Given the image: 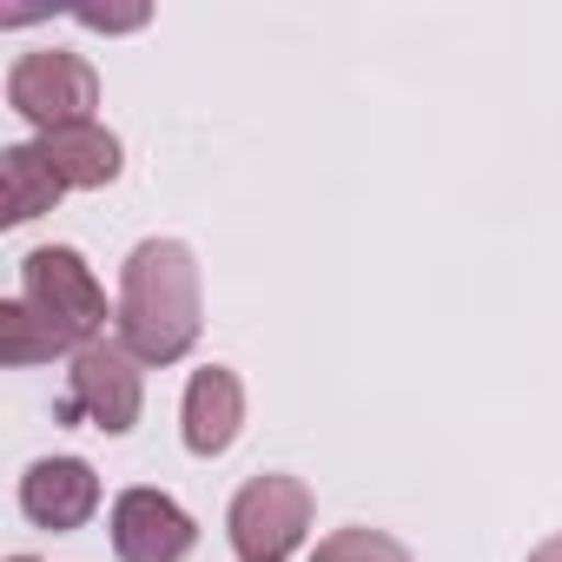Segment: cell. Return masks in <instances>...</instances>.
<instances>
[{
	"label": "cell",
	"instance_id": "obj_1",
	"mask_svg": "<svg viewBox=\"0 0 562 562\" xmlns=\"http://www.w3.org/2000/svg\"><path fill=\"white\" fill-rule=\"evenodd\" d=\"M120 345L139 364H179L192 358L199 331H205V305H199V258L186 238H139L120 265Z\"/></svg>",
	"mask_w": 562,
	"mask_h": 562
},
{
	"label": "cell",
	"instance_id": "obj_2",
	"mask_svg": "<svg viewBox=\"0 0 562 562\" xmlns=\"http://www.w3.org/2000/svg\"><path fill=\"white\" fill-rule=\"evenodd\" d=\"M21 299L60 331L67 351H87L106 338V292L74 245H41L21 258Z\"/></svg>",
	"mask_w": 562,
	"mask_h": 562
},
{
	"label": "cell",
	"instance_id": "obj_3",
	"mask_svg": "<svg viewBox=\"0 0 562 562\" xmlns=\"http://www.w3.org/2000/svg\"><path fill=\"white\" fill-rule=\"evenodd\" d=\"M312 529V490L285 470H265L251 476L232 509H225V536L238 549V562H285Z\"/></svg>",
	"mask_w": 562,
	"mask_h": 562
},
{
	"label": "cell",
	"instance_id": "obj_4",
	"mask_svg": "<svg viewBox=\"0 0 562 562\" xmlns=\"http://www.w3.org/2000/svg\"><path fill=\"white\" fill-rule=\"evenodd\" d=\"M8 106H14L34 133L87 126L93 106H100V74H93L80 54H60V47L21 54V60L8 67Z\"/></svg>",
	"mask_w": 562,
	"mask_h": 562
},
{
	"label": "cell",
	"instance_id": "obj_5",
	"mask_svg": "<svg viewBox=\"0 0 562 562\" xmlns=\"http://www.w3.org/2000/svg\"><path fill=\"white\" fill-rule=\"evenodd\" d=\"M146 364L120 345V338H100L87 351H74V371H67V417H87L93 430L106 437H126L146 411Z\"/></svg>",
	"mask_w": 562,
	"mask_h": 562
},
{
	"label": "cell",
	"instance_id": "obj_6",
	"mask_svg": "<svg viewBox=\"0 0 562 562\" xmlns=\"http://www.w3.org/2000/svg\"><path fill=\"white\" fill-rule=\"evenodd\" d=\"M199 542V522L166 490H120L113 496V555L120 562H186Z\"/></svg>",
	"mask_w": 562,
	"mask_h": 562
},
{
	"label": "cell",
	"instance_id": "obj_7",
	"mask_svg": "<svg viewBox=\"0 0 562 562\" xmlns=\"http://www.w3.org/2000/svg\"><path fill=\"white\" fill-rule=\"evenodd\" d=\"M93 509H100V476H93L87 457H41V463H27V476H21V516L34 529L67 536V529H87Z\"/></svg>",
	"mask_w": 562,
	"mask_h": 562
},
{
	"label": "cell",
	"instance_id": "obj_8",
	"mask_svg": "<svg viewBox=\"0 0 562 562\" xmlns=\"http://www.w3.org/2000/svg\"><path fill=\"white\" fill-rule=\"evenodd\" d=\"M238 424H245V384H238V371H225V364L192 371L186 404H179L186 450L192 457H225L238 443Z\"/></svg>",
	"mask_w": 562,
	"mask_h": 562
},
{
	"label": "cell",
	"instance_id": "obj_9",
	"mask_svg": "<svg viewBox=\"0 0 562 562\" xmlns=\"http://www.w3.org/2000/svg\"><path fill=\"white\" fill-rule=\"evenodd\" d=\"M34 146L47 153V166L60 172V186H67V192L113 186V179H120V166H126L120 139H113L100 120H87V126H60V133H41Z\"/></svg>",
	"mask_w": 562,
	"mask_h": 562
},
{
	"label": "cell",
	"instance_id": "obj_10",
	"mask_svg": "<svg viewBox=\"0 0 562 562\" xmlns=\"http://www.w3.org/2000/svg\"><path fill=\"white\" fill-rule=\"evenodd\" d=\"M60 192L67 186H60V172L47 166L41 146H8L0 153V218L8 225H34L41 212H54Z\"/></svg>",
	"mask_w": 562,
	"mask_h": 562
},
{
	"label": "cell",
	"instance_id": "obj_11",
	"mask_svg": "<svg viewBox=\"0 0 562 562\" xmlns=\"http://www.w3.org/2000/svg\"><path fill=\"white\" fill-rule=\"evenodd\" d=\"M60 351H67L60 331H54L27 299H8V305H0V364L27 371V364H47V358H60Z\"/></svg>",
	"mask_w": 562,
	"mask_h": 562
},
{
	"label": "cell",
	"instance_id": "obj_12",
	"mask_svg": "<svg viewBox=\"0 0 562 562\" xmlns=\"http://www.w3.org/2000/svg\"><path fill=\"white\" fill-rule=\"evenodd\" d=\"M312 562H411V549H404L397 536H384V529L351 522V529H331V536L312 549Z\"/></svg>",
	"mask_w": 562,
	"mask_h": 562
},
{
	"label": "cell",
	"instance_id": "obj_13",
	"mask_svg": "<svg viewBox=\"0 0 562 562\" xmlns=\"http://www.w3.org/2000/svg\"><path fill=\"white\" fill-rule=\"evenodd\" d=\"M74 21L93 34H139L153 21V8H74Z\"/></svg>",
	"mask_w": 562,
	"mask_h": 562
},
{
	"label": "cell",
	"instance_id": "obj_14",
	"mask_svg": "<svg viewBox=\"0 0 562 562\" xmlns=\"http://www.w3.org/2000/svg\"><path fill=\"white\" fill-rule=\"evenodd\" d=\"M529 562H562V529H555V536H542V542L529 549Z\"/></svg>",
	"mask_w": 562,
	"mask_h": 562
},
{
	"label": "cell",
	"instance_id": "obj_15",
	"mask_svg": "<svg viewBox=\"0 0 562 562\" xmlns=\"http://www.w3.org/2000/svg\"><path fill=\"white\" fill-rule=\"evenodd\" d=\"M8 562H41V555H8Z\"/></svg>",
	"mask_w": 562,
	"mask_h": 562
}]
</instances>
